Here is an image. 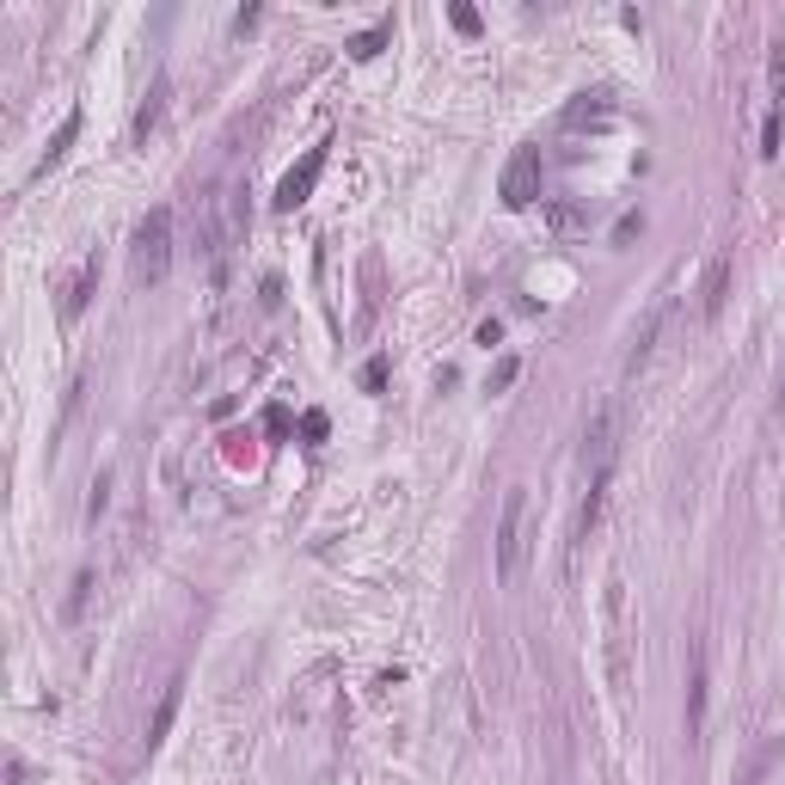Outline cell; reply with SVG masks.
I'll list each match as a JSON object with an SVG mask.
<instances>
[{"mask_svg":"<svg viewBox=\"0 0 785 785\" xmlns=\"http://www.w3.org/2000/svg\"><path fill=\"white\" fill-rule=\"evenodd\" d=\"M86 589H93V570H80V577H74V596H68V620L86 608Z\"/></svg>","mask_w":785,"mask_h":785,"instance_id":"19","label":"cell"},{"mask_svg":"<svg viewBox=\"0 0 785 785\" xmlns=\"http://www.w3.org/2000/svg\"><path fill=\"white\" fill-rule=\"evenodd\" d=\"M473 338L485 344V350H492V344H504V325H497V320H485V325H478V332H473Z\"/></svg>","mask_w":785,"mask_h":785,"instance_id":"22","label":"cell"},{"mask_svg":"<svg viewBox=\"0 0 785 785\" xmlns=\"http://www.w3.org/2000/svg\"><path fill=\"white\" fill-rule=\"evenodd\" d=\"M785 141V44H773L767 56V124H761V160H780Z\"/></svg>","mask_w":785,"mask_h":785,"instance_id":"3","label":"cell"},{"mask_svg":"<svg viewBox=\"0 0 785 785\" xmlns=\"http://www.w3.org/2000/svg\"><path fill=\"white\" fill-rule=\"evenodd\" d=\"M780 417H785V369H780Z\"/></svg>","mask_w":785,"mask_h":785,"instance_id":"23","label":"cell"},{"mask_svg":"<svg viewBox=\"0 0 785 785\" xmlns=\"http://www.w3.org/2000/svg\"><path fill=\"white\" fill-rule=\"evenodd\" d=\"M105 504H111V473H99V478H93V497H86V516L99 522V516H105Z\"/></svg>","mask_w":785,"mask_h":785,"instance_id":"17","label":"cell"},{"mask_svg":"<svg viewBox=\"0 0 785 785\" xmlns=\"http://www.w3.org/2000/svg\"><path fill=\"white\" fill-rule=\"evenodd\" d=\"M74 136H80V111H68V117H62V129H56V141L44 148V160H37V172H32V178H44V172H56V166H62V160H68V148H74Z\"/></svg>","mask_w":785,"mask_h":785,"instance_id":"13","label":"cell"},{"mask_svg":"<svg viewBox=\"0 0 785 785\" xmlns=\"http://www.w3.org/2000/svg\"><path fill=\"white\" fill-rule=\"evenodd\" d=\"M99 270H105V258L99 252H86V258L74 264V277L62 282V325H74L80 313L93 308V289H99Z\"/></svg>","mask_w":785,"mask_h":785,"instance_id":"7","label":"cell"},{"mask_svg":"<svg viewBox=\"0 0 785 785\" xmlns=\"http://www.w3.org/2000/svg\"><path fill=\"white\" fill-rule=\"evenodd\" d=\"M662 325H669V295H657V308L645 313V325H638V338H632V356H626V374H645L650 356H657V338Z\"/></svg>","mask_w":785,"mask_h":785,"instance_id":"9","label":"cell"},{"mask_svg":"<svg viewBox=\"0 0 785 785\" xmlns=\"http://www.w3.org/2000/svg\"><path fill=\"white\" fill-rule=\"evenodd\" d=\"M448 25H454L461 37H478V13H473V7H461V0L448 7Z\"/></svg>","mask_w":785,"mask_h":785,"instance_id":"16","label":"cell"},{"mask_svg":"<svg viewBox=\"0 0 785 785\" xmlns=\"http://www.w3.org/2000/svg\"><path fill=\"white\" fill-rule=\"evenodd\" d=\"M589 117H608V105H601V93H584V99H577V105L565 111V124H570V129H577V124H589Z\"/></svg>","mask_w":785,"mask_h":785,"instance_id":"15","label":"cell"},{"mask_svg":"<svg viewBox=\"0 0 785 785\" xmlns=\"http://www.w3.org/2000/svg\"><path fill=\"white\" fill-rule=\"evenodd\" d=\"M320 172H325V141H320V148H308V160H301V166L282 172V185H277V209H301V203L313 197V185H320Z\"/></svg>","mask_w":785,"mask_h":785,"instance_id":"8","label":"cell"},{"mask_svg":"<svg viewBox=\"0 0 785 785\" xmlns=\"http://www.w3.org/2000/svg\"><path fill=\"white\" fill-rule=\"evenodd\" d=\"M393 37V25H374V32H362V37H350V56L356 62H369V56H381V44Z\"/></svg>","mask_w":785,"mask_h":785,"instance_id":"14","label":"cell"},{"mask_svg":"<svg viewBox=\"0 0 785 785\" xmlns=\"http://www.w3.org/2000/svg\"><path fill=\"white\" fill-rule=\"evenodd\" d=\"M381 381H386V362H381V356H374L369 369H362V386H369V393H381Z\"/></svg>","mask_w":785,"mask_h":785,"instance_id":"21","label":"cell"},{"mask_svg":"<svg viewBox=\"0 0 785 785\" xmlns=\"http://www.w3.org/2000/svg\"><path fill=\"white\" fill-rule=\"evenodd\" d=\"M528 553V485H509L497 509V584H516Z\"/></svg>","mask_w":785,"mask_h":785,"instance_id":"2","label":"cell"},{"mask_svg":"<svg viewBox=\"0 0 785 785\" xmlns=\"http://www.w3.org/2000/svg\"><path fill=\"white\" fill-rule=\"evenodd\" d=\"M614 436H620V412L614 405H601L596 417H589V430H584V466L589 473H614Z\"/></svg>","mask_w":785,"mask_h":785,"instance_id":"4","label":"cell"},{"mask_svg":"<svg viewBox=\"0 0 785 785\" xmlns=\"http://www.w3.org/2000/svg\"><path fill=\"white\" fill-rule=\"evenodd\" d=\"M129 277L141 289H160L172 277V209H148L136 228V246H129Z\"/></svg>","mask_w":785,"mask_h":785,"instance_id":"1","label":"cell"},{"mask_svg":"<svg viewBox=\"0 0 785 785\" xmlns=\"http://www.w3.org/2000/svg\"><path fill=\"white\" fill-rule=\"evenodd\" d=\"M546 221H553L558 233H570V228H577V221H584V216H577V209H546Z\"/></svg>","mask_w":785,"mask_h":785,"instance_id":"20","label":"cell"},{"mask_svg":"<svg viewBox=\"0 0 785 785\" xmlns=\"http://www.w3.org/2000/svg\"><path fill=\"white\" fill-rule=\"evenodd\" d=\"M534 197H540V148H522L504 166V209H528Z\"/></svg>","mask_w":785,"mask_h":785,"instance_id":"5","label":"cell"},{"mask_svg":"<svg viewBox=\"0 0 785 785\" xmlns=\"http://www.w3.org/2000/svg\"><path fill=\"white\" fill-rule=\"evenodd\" d=\"M724 295H730V252H712L706 277H700V320H718Z\"/></svg>","mask_w":785,"mask_h":785,"instance_id":"10","label":"cell"},{"mask_svg":"<svg viewBox=\"0 0 785 785\" xmlns=\"http://www.w3.org/2000/svg\"><path fill=\"white\" fill-rule=\"evenodd\" d=\"M516 374H522V362H516V356H504V362H497V369H492V393H504V386H516Z\"/></svg>","mask_w":785,"mask_h":785,"instance_id":"18","label":"cell"},{"mask_svg":"<svg viewBox=\"0 0 785 785\" xmlns=\"http://www.w3.org/2000/svg\"><path fill=\"white\" fill-rule=\"evenodd\" d=\"M166 99H172V80L160 74L154 86H148V99H141V111H136V141H148L160 129V117H166Z\"/></svg>","mask_w":785,"mask_h":785,"instance_id":"12","label":"cell"},{"mask_svg":"<svg viewBox=\"0 0 785 785\" xmlns=\"http://www.w3.org/2000/svg\"><path fill=\"white\" fill-rule=\"evenodd\" d=\"M178 700H185V676H172V681H166V693H160L154 718H148V749H160V742H166L172 718H178Z\"/></svg>","mask_w":785,"mask_h":785,"instance_id":"11","label":"cell"},{"mask_svg":"<svg viewBox=\"0 0 785 785\" xmlns=\"http://www.w3.org/2000/svg\"><path fill=\"white\" fill-rule=\"evenodd\" d=\"M706 700H712L706 645H693V657H688V742H700V737H706Z\"/></svg>","mask_w":785,"mask_h":785,"instance_id":"6","label":"cell"}]
</instances>
